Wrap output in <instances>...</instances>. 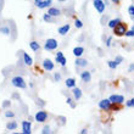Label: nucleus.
<instances>
[{
    "label": "nucleus",
    "mask_w": 134,
    "mask_h": 134,
    "mask_svg": "<svg viewBox=\"0 0 134 134\" xmlns=\"http://www.w3.org/2000/svg\"><path fill=\"white\" fill-rule=\"evenodd\" d=\"M11 105V102L10 101H7V100H6V101H5V102H4V104H3V106H4V107H7V106H10Z\"/></svg>",
    "instance_id": "37"
},
{
    "label": "nucleus",
    "mask_w": 134,
    "mask_h": 134,
    "mask_svg": "<svg viewBox=\"0 0 134 134\" xmlns=\"http://www.w3.org/2000/svg\"><path fill=\"white\" fill-rule=\"evenodd\" d=\"M5 117H7V118H12V117H15V113L12 112V111H5Z\"/></svg>",
    "instance_id": "28"
},
{
    "label": "nucleus",
    "mask_w": 134,
    "mask_h": 134,
    "mask_svg": "<svg viewBox=\"0 0 134 134\" xmlns=\"http://www.w3.org/2000/svg\"><path fill=\"white\" fill-rule=\"evenodd\" d=\"M43 134H46V133H50V127L49 126H45V127L43 128V131H42Z\"/></svg>",
    "instance_id": "33"
},
{
    "label": "nucleus",
    "mask_w": 134,
    "mask_h": 134,
    "mask_svg": "<svg viewBox=\"0 0 134 134\" xmlns=\"http://www.w3.org/2000/svg\"><path fill=\"white\" fill-rule=\"evenodd\" d=\"M93 5L95 7V10L99 12V14H104V11H105V6L106 4L104 0H93Z\"/></svg>",
    "instance_id": "5"
},
{
    "label": "nucleus",
    "mask_w": 134,
    "mask_h": 134,
    "mask_svg": "<svg viewBox=\"0 0 134 134\" xmlns=\"http://www.w3.org/2000/svg\"><path fill=\"white\" fill-rule=\"evenodd\" d=\"M66 102H67V104H70L72 107H74V104H72V99H71V98H67V99H66Z\"/></svg>",
    "instance_id": "36"
},
{
    "label": "nucleus",
    "mask_w": 134,
    "mask_h": 134,
    "mask_svg": "<svg viewBox=\"0 0 134 134\" xmlns=\"http://www.w3.org/2000/svg\"><path fill=\"white\" fill-rule=\"evenodd\" d=\"M107 65H109V67L110 68H111V70H116L117 68V66H118V65L116 64V62H115V60H110V61H107Z\"/></svg>",
    "instance_id": "26"
},
{
    "label": "nucleus",
    "mask_w": 134,
    "mask_h": 134,
    "mask_svg": "<svg viewBox=\"0 0 134 134\" xmlns=\"http://www.w3.org/2000/svg\"><path fill=\"white\" fill-rule=\"evenodd\" d=\"M88 65V61L85 59H82V57H77L76 59V66L77 67H85Z\"/></svg>",
    "instance_id": "15"
},
{
    "label": "nucleus",
    "mask_w": 134,
    "mask_h": 134,
    "mask_svg": "<svg viewBox=\"0 0 134 134\" xmlns=\"http://www.w3.org/2000/svg\"><path fill=\"white\" fill-rule=\"evenodd\" d=\"M54 79H55V81H56V82H59V81H60V79H61V74L59 73V72H56V73L54 74Z\"/></svg>",
    "instance_id": "34"
},
{
    "label": "nucleus",
    "mask_w": 134,
    "mask_h": 134,
    "mask_svg": "<svg viewBox=\"0 0 134 134\" xmlns=\"http://www.w3.org/2000/svg\"><path fill=\"white\" fill-rule=\"evenodd\" d=\"M6 129L7 131H16V129H17V122H15V121L9 122V123L6 124Z\"/></svg>",
    "instance_id": "19"
},
{
    "label": "nucleus",
    "mask_w": 134,
    "mask_h": 134,
    "mask_svg": "<svg viewBox=\"0 0 134 134\" xmlns=\"http://www.w3.org/2000/svg\"><path fill=\"white\" fill-rule=\"evenodd\" d=\"M126 106H127V107H134V98L131 100H128V101L126 102Z\"/></svg>",
    "instance_id": "29"
},
{
    "label": "nucleus",
    "mask_w": 134,
    "mask_h": 134,
    "mask_svg": "<svg viewBox=\"0 0 134 134\" xmlns=\"http://www.w3.org/2000/svg\"><path fill=\"white\" fill-rule=\"evenodd\" d=\"M81 79L84 83H89V82L92 81V73L89 71H83L81 73Z\"/></svg>",
    "instance_id": "10"
},
{
    "label": "nucleus",
    "mask_w": 134,
    "mask_h": 134,
    "mask_svg": "<svg viewBox=\"0 0 134 134\" xmlns=\"http://www.w3.org/2000/svg\"><path fill=\"white\" fill-rule=\"evenodd\" d=\"M74 26H76V28L81 29L82 27H83V22H82L81 20H76V21H74Z\"/></svg>",
    "instance_id": "27"
},
{
    "label": "nucleus",
    "mask_w": 134,
    "mask_h": 134,
    "mask_svg": "<svg viewBox=\"0 0 134 134\" xmlns=\"http://www.w3.org/2000/svg\"><path fill=\"white\" fill-rule=\"evenodd\" d=\"M66 87L67 88H74V87H76V79H74V78H67Z\"/></svg>",
    "instance_id": "21"
},
{
    "label": "nucleus",
    "mask_w": 134,
    "mask_h": 134,
    "mask_svg": "<svg viewBox=\"0 0 134 134\" xmlns=\"http://www.w3.org/2000/svg\"><path fill=\"white\" fill-rule=\"evenodd\" d=\"M48 14L51 15L53 17H57V16H60L61 11H60V9H57V7H50L49 10H48Z\"/></svg>",
    "instance_id": "13"
},
{
    "label": "nucleus",
    "mask_w": 134,
    "mask_h": 134,
    "mask_svg": "<svg viewBox=\"0 0 134 134\" xmlns=\"http://www.w3.org/2000/svg\"><path fill=\"white\" fill-rule=\"evenodd\" d=\"M115 62H116L117 65H120L123 62V57L122 56H116V59H115Z\"/></svg>",
    "instance_id": "30"
},
{
    "label": "nucleus",
    "mask_w": 134,
    "mask_h": 134,
    "mask_svg": "<svg viewBox=\"0 0 134 134\" xmlns=\"http://www.w3.org/2000/svg\"><path fill=\"white\" fill-rule=\"evenodd\" d=\"M42 1H43V0H34V5H35V6H38V5L42 3Z\"/></svg>",
    "instance_id": "39"
},
{
    "label": "nucleus",
    "mask_w": 134,
    "mask_h": 134,
    "mask_svg": "<svg viewBox=\"0 0 134 134\" xmlns=\"http://www.w3.org/2000/svg\"><path fill=\"white\" fill-rule=\"evenodd\" d=\"M120 22H121L120 18H113V20H111V21L109 22V27L110 28H113V27H115L117 23H120Z\"/></svg>",
    "instance_id": "24"
},
{
    "label": "nucleus",
    "mask_w": 134,
    "mask_h": 134,
    "mask_svg": "<svg viewBox=\"0 0 134 134\" xmlns=\"http://www.w3.org/2000/svg\"><path fill=\"white\" fill-rule=\"evenodd\" d=\"M70 28H71V26L68 25V23H66V25H64L62 27L59 28V33H60L61 35H66L67 33H68V31H70Z\"/></svg>",
    "instance_id": "16"
},
{
    "label": "nucleus",
    "mask_w": 134,
    "mask_h": 134,
    "mask_svg": "<svg viewBox=\"0 0 134 134\" xmlns=\"http://www.w3.org/2000/svg\"><path fill=\"white\" fill-rule=\"evenodd\" d=\"M112 29H113V34L115 35H117V37H123V35H126V33H127V31H128V25L121 21L120 23H117Z\"/></svg>",
    "instance_id": "1"
},
{
    "label": "nucleus",
    "mask_w": 134,
    "mask_h": 134,
    "mask_svg": "<svg viewBox=\"0 0 134 134\" xmlns=\"http://www.w3.org/2000/svg\"><path fill=\"white\" fill-rule=\"evenodd\" d=\"M29 46H31V49H32L33 51H38V50L40 49V45H39V43L35 42V40H32V42L29 43Z\"/></svg>",
    "instance_id": "22"
},
{
    "label": "nucleus",
    "mask_w": 134,
    "mask_h": 134,
    "mask_svg": "<svg viewBox=\"0 0 134 134\" xmlns=\"http://www.w3.org/2000/svg\"><path fill=\"white\" fill-rule=\"evenodd\" d=\"M55 60H56L57 64H60L62 67L66 66L67 64V60H66V57H65L64 53H61V51H57L56 53V56H55Z\"/></svg>",
    "instance_id": "6"
},
{
    "label": "nucleus",
    "mask_w": 134,
    "mask_h": 134,
    "mask_svg": "<svg viewBox=\"0 0 134 134\" xmlns=\"http://www.w3.org/2000/svg\"><path fill=\"white\" fill-rule=\"evenodd\" d=\"M84 53V48H82V46H76L73 49V55L76 57H81Z\"/></svg>",
    "instance_id": "14"
},
{
    "label": "nucleus",
    "mask_w": 134,
    "mask_h": 134,
    "mask_svg": "<svg viewBox=\"0 0 134 134\" xmlns=\"http://www.w3.org/2000/svg\"><path fill=\"white\" fill-rule=\"evenodd\" d=\"M43 20H44L45 22H50V23H54V22H55V17H53V16L49 15V14L43 15Z\"/></svg>",
    "instance_id": "23"
},
{
    "label": "nucleus",
    "mask_w": 134,
    "mask_h": 134,
    "mask_svg": "<svg viewBox=\"0 0 134 134\" xmlns=\"http://www.w3.org/2000/svg\"><path fill=\"white\" fill-rule=\"evenodd\" d=\"M110 99V101L111 102H115V104H123V101H124V98L122 95H111L109 98Z\"/></svg>",
    "instance_id": "11"
},
{
    "label": "nucleus",
    "mask_w": 134,
    "mask_h": 134,
    "mask_svg": "<svg viewBox=\"0 0 134 134\" xmlns=\"http://www.w3.org/2000/svg\"><path fill=\"white\" fill-rule=\"evenodd\" d=\"M57 45H59V43H57L56 39L49 38L44 44V49L48 50V51H53V50H55L57 48Z\"/></svg>",
    "instance_id": "3"
},
{
    "label": "nucleus",
    "mask_w": 134,
    "mask_h": 134,
    "mask_svg": "<svg viewBox=\"0 0 134 134\" xmlns=\"http://www.w3.org/2000/svg\"><path fill=\"white\" fill-rule=\"evenodd\" d=\"M34 118L38 123H44V122L48 120V112L44 111V110H40V111H38V112L35 113Z\"/></svg>",
    "instance_id": "4"
},
{
    "label": "nucleus",
    "mask_w": 134,
    "mask_h": 134,
    "mask_svg": "<svg viewBox=\"0 0 134 134\" xmlns=\"http://www.w3.org/2000/svg\"><path fill=\"white\" fill-rule=\"evenodd\" d=\"M112 3H115V4H120L121 3V0H111Z\"/></svg>",
    "instance_id": "41"
},
{
    "label": "nucleus",
    "mask_w": 134,
    "mask_h": 134,
    "mask_svg": "<svg viewBox=\"0 0 134 134\" xmlns=\"http://www.w3.org/2000/svg\"><path fill=\"white\" fill-rule=\"evenodd\" d=\"M111 42H112V37H109V38L106 39V46L111 45Z\"/></svg>",
    "instance_id": "35"
},
{
    "label": "nucleus",
    "mask_w": 134,
    "mask_h": 134,
    "mask_svg": "<svg viewBox=\"0 0 134 134\" xmlns=\"http://www.w3.org/2000/svg\"><path fill=\"white\" fill-rule=\"evenodd\" d=\"M59 1H60V3H64V1H67V0H59Z\"/></svg>",
    "instance_id": "42"
},
{
    "label": "nucleus",
    "mask_w": 134,
    "mask_h": 134,
    "mask_svg": "<svg viewBox=\"0 0 134 134\" xmlns=\"http://www.w3.org/2000/svg\"><path fill=\"white\" fill-rule=\"evenodd\" d=\"M122 107H123V106H122V104H115V102H111L110 111H115V112H117V111H120Z\"/></svg>",
    "instance_id": "20"
},
{
    "label": "nucleus",
    "mask_w": 134,
    "mask_h": 134,
    "mask_svg": "<svg viewBox=\"0 0 134 134\" xmlns=\"http://www.w3.org/2000/svg\"><path fill=\"white\" fill-rule=\"evenodd\" d=\"M10 32H11L10 28H9V27H6V26L0 28V33H3V34H5V35H9V34H10Z\"/></svg>",
    "instance_id": "25"
},
{
    "label": "nucleus",
    "mask_w": 134,
    "mask_h": 134,
    "mask_svg": "<svg viewBox=\"0 0 134 134\" xmlns=\"http://www.w3.org/2000/svg\"><path fill=\"white\" fill-rule=\"evenodd\" d=\"M85 133H88V131H87L85 128H83V129L81 131V134H85Z\"/></svg>",
    "instance_id": "40"
},
{
    "label": "nucleus",
    "mask_w": 134,
    "mask_h": 134,
    "mask_svg": "<svg viewBox=\"0 0 134 134\" xmlns=\"http://www.w3.org/2000/svg\"><path fill=\"white\" fill-rule=\"evenodd\" d=\"M128 71H129V72H133V71H134V64H132L131 66H129V68H128Z\"/></svg>",
    "instance_id": "38"
},
{
    "label": "nucleus",
    "mask_w": 134,
    "mask_h": 134,
    "mask_svg": "<svg viewBox=\"0 0 134 134\" xmlns=\"http://www.w3.org/2000/svg\"><path fill=\"white\" fill-rule=\"evenodd\" d=\"M23 61H25V64L27 65V66H32L33 65V59L29 56L27 53L23 54Z\"/></svg>",
    "instance_id": "17"
},
{
    "label": "nucleus",
    "mask_w": 134,
    "mask_h": 134,
    "mask_svg": "<svg viewBox=\"0 0 134 134\" xmlns=\"http://www.w3.org/2000/svg\"><path fill=\"white\" fill-rule=\"evenodd\" d=\"M126 37H134V26H133V28H132L131 31H127Z\"/></svg>",
    "instance_id": "32"
},
{
    "label": "nucleus",
    "mask_w": 134,
    "mask_h": 134,
    "mask_svg": "<svg viewBox=\"0 0 134 134\" xmlns=\"http://www.w3.org/2000/svg\"><path fill=\"white\" fill-rule=\"evenodd\" d=\"M54 67H55L54 62L51 60H49V59H45V60L43 61V68L45 71H53Z\"/></svg>",
    "instance_id": "9"
},
{
    "label": "nucleus",
    "mask_w": 134,
    "mask_h": 134,
    "mask_svg": "<svg viewBox=\"0 0 134 134\" xmlns=\"http://www.w3.org/2000/svg\"><path fill=\"white\" fill-rule=\"evenodd\" d=\"M11 83H12L14 87H16V88H18V89L27 88V83H26V81L21 77V76H15V77L11 79Z\"/></svg>",
    "instance_id": "2"
},
{
    "label": "nucleus",
    "mask_w": 134,
    "mask_h": 134,
    "mask_svg": "<svg viewBox=\"0 0 134 134\" xmlns=\"http://www.w3.org/2000/svg\"><path fill=\"white\" fill-rule=\"evenodd\" d=\"M128 14L134 17V5H131V6L128 7Z\"/></svg>",
    "instance_id": "31"
},
{
    "label": "nucleus",
    "mask_w": 134,
    "mask_h": 134,
    "mask_svg": "<svg viewBox=\"0 0 134 134\" xmlns=\"http://www.w3.org/2000/svg\"><path fill=\"white\" fill-rule=\"evenodd\" d=\"M72 89H73V90H72V94H73L74 100H76V101H78V100L82 98V95H83V94H82V90L79 88H76V87H74V88H72Z\"/></svg>",
    "instance_id": "12"
},
{
    "label": "nucleus",
    "mask_w": 134,
    "mask_h": 134,
    "mask_svg": "<svg viewBox=\"0 0 134 134\" xmlns=\"http://www.w3.org/2000/svg\"><path fill=\"white\" fill-rule=\"evenodd\" d=\"M104 1H105V4H107V3L110 1V0H104Z\"/></svg>",
    "instance_id": "43"
},
{
    "label": "nucleus",
    "mask_w": 134,
    "mask_h": 134,
    "mask_svg": "<svg viewBox=\"0 0 134 134\" xmlns=\"http://www.w3.org/2000/svg\"><path fill=\"white\" fill-rule=\"evenodd\" d=\"M99 107L102 111H110V107H111V101L110 99H102L99 102Z\"/></svg>",
    "instance_id": "8"
},
{
    "label": "nucleus",
    "mask_w": 134,
    "mask_h": 134,
    "mask_svg": "<svg viewBox=\"0 0 134 134\" xmlns=\"http://www.w3.org/2000/svg\"><path fill=\"white\" fill-rule=\"evenodd\" d=\"M51 4H53V0H43L37 7H38V9H45V7L50 6Z\"/></svg>",
    "instance_id": "18"
},
{
    "label": "nucleus",
    "mask_w": 134,
    "mask_h": 134,
    "mask_svg": "<svg viewBox=\"0 0 134 134\" xmlns=\"http://www.w3.org/2000/svg\"><path fill=\"white\" fill-rule=\"evenodd\" d=\"M22 133L23 134L32 133V123H31L29 121H23V122H22Z\"/></svg>",
    "instance_id": "7"
}]
</instances>
